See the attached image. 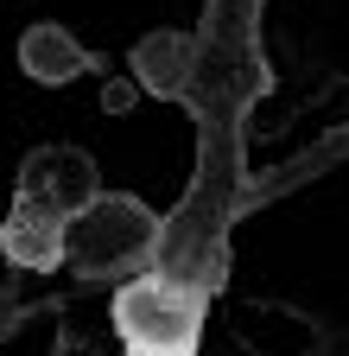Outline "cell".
Returning a JSON list of instances; mask_svg holds the SVG:
<instances>
[{
    "label": "cell",
    "instance_id": "7a4b0ae2",
    "mask_svg": "<svg viewBox=\"0 0 349 356\" xmlns=\"http://www.w3.org/2000/svg\"><path fill=\"white\" fill-rule=\"evenodd\" d=\"M70 222H76L70 248H76V261L90 267V274H96V267H108L114 254L134 261V254L153 242V229H159V222H153L140 204H121V197H96L90 210H76Z\"/></svg>",
    "mask_w": 349,
    "mask_h": 356
},
{
    "label": "cell",
    "instance_id": "3957f363",
    "mask_svg": "<svg viewBox=\"0 0 349 356\" xmlns=\"http://www.w3.org/2000/svg\"><path fill=\"white\" fill-rule=\"evenodd\" d=\"M0 248H7L19 267H58L64 248H70V210H58L51 197H32L19 191V210L7 216V229H0Z\"/></svg>",
    "mask_w": 349,
    "mask_h": 356
},
{
    "label": "cell",
    "instance_id": "277c9868",
    "mask_svg": "<svg viewBox=\"0 0 349 356\" xmlns=\"http://www.w3.org/2000/svg\"><path fill=\"white\" fill-rule=\"evenodd\" d=\"M19 58H26V70H32L38 83H64L70 70H83V51H76V44H64L58 26H38V32L19 44Z\"/></svg>",
    "mask_w": 349,
    "mask_h": 356
},
{
    "label": "cell",
    "instance_id": "5b68a950",
    "mask_svg": "<svg viewBox=\"0 0 349 356\" xmlns=\"http://www.w3.org/2000/svg\"><path fill=\"white\" fill-rule=\"evenodd\" d=\"M140 70L153 76V89H178V70H185V44H171V38H153L146 51H140Z\"/></svg>",
    "mask_w": 349,
    "mask_h": 356
},
{
    "label": "cell",
    "instance_id": "6da1fadb",
    "mask_svg": "<svg viewBox=\"0 0 349 356\" xmlns=\"http://www.w3.org/2000/svg\"><path fill=\"white\" fill-rule=\"evenodd\" d=\"M114 331L134 356H197L203 293L165 280V274H146L114 293Z\"/></svg>",
    "mask_w": 349,
    "mask_h": 356
}]
</instances>
